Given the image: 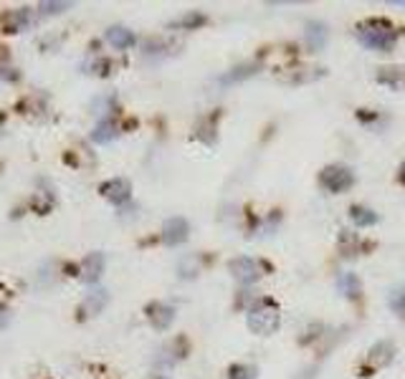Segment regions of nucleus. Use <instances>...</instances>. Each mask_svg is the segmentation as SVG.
Wrapping results in <instances>:
<instances>
[{
    "mask_svg": "<svg viewBox=\"0 0 405 379\" xmlns=\"http://www.w3.org/2000/svg\"><path fill=\"white\" fill-rule=\"evenodd\" d=\"M355 36L365 49L387 54V51H393L395 41H398V30H395L393 23H387V20L382 18H370V20H363V23H357Z\"/></svg>",
    "mask_w": 405,
    "mask_h": 379,
    "instance_id": "obj_1",
    "label": "nucleus"
},
{
    "mask_svg": "<svg viewBox=\"0 0 405 379\" xmlns=\"http://www.w3.org/2000/svg\"><path fill=\"white\" fill-rule=\"evenodd\" d=\"M246 324L248 329L254 331V334H259V337H271L274 331L278 329V324H281L278 306L271 299H261L259 303H254V306L248 308Z\"/></svg>",
    "mask_w": 405,
    "mask_h": 379,
    "instance_id": "obj_2",
    "label": "nucleus"
},
{
    "mask_svg": "<svg viewBox=\"0 0 405 379\" xmlns=\"http://www.w3.org/2000/svg\"><path fill=\"white\" fill-rule=\"evenodd\" d=\"M319 185L324 187L327 193H345L355 185V175L352 169L345 167V164H329L319 172Z\"/></svg>",
    "mask_w": 405,
    "mask_h": 379,
    "instance_id": "obj_3",
    "label": "nucleus"
},
{
    "mask_svg": "<svg viewBox=\"0 0 405 379\" xmlns=\"http://www.w3.org/2000/svg\"><path fill=\"white\" fill-rule=\"evenodd\" d=\"M264 268H266V265L261 263V260L246 258V255H241V258H233L228 263L230 276L236 278L238 283H243V286H251V283L259 281V278L264 276Z\"/></svg>",
    "mask_w": 405,
    "mask_h": 379,
    "instance_id": "obj_4",
    "label": "nucleus"
},
{
    "mask_svg": "<svg viewBox=\"0 0 405 379\" xmlns=\"http://www.w3.org/2000/svg\"><path fill=\"white\" fill-rule=\"evenodd\" d=\"M324 73H327L324 68H317V66H291V68H284V71H278L276 78L289 86H299V84H312V81L322 78Z\"/></svg>",
    "mask_w": 405,
    "mask_h": 379,
    "instance_id": "obj_5",
    "label": "nucleus"
},
{
    "mask_svg": "<svg viewBox=\"0 0 405 379\" xmlns=\"http://www.w3.org/2000/svg\"><path fill=\"white\" fill-rule=\"evenodd\" d=\"M99 193L112 205H124L132 198V185H129V180H124V177H115V180L104 182V185L99 187Z\"/></svg>",
    "mask_w": 405,
    "mask_h": 379,
    "instance_id": "obj_6",
    "label": "nucleus"
},
{
    "mask_svg": "<svg viewBox=\"0 0 405 379\" xmlns=\"http://www.w3.org/2000/svg\"><path fill=\"white\" fill-rule=\"evenodd\" d=\"M188 235H190V225L185 217H170L168 223L163 225L165 246H180V243L188 241Z\"/></svg>",
    "mask_w": 405,
    "mask_h": 379,
    "instance_id": "obj_7",
    "label": "nucleus"
},
{
    "mask_svg": "<svg viewBox=\"0 0 405 379\" xmlns=\"http://www.w3.org/2000/svg\"><path fill=\"white\" fill-rule=\"evenodd\" d=\"M145 313H147V319H150V324L158 331L170 329V324H172V319H175V308L170 306V303H163V301L150 303V306L145 308Z\"/></svg>",
    "mask_w": 405,
    "mask_h": 379,
    "instance_id": "obj_8",
    "label": "nucleus"
},
{
    "mask_svg": "<svg viewBox=\"0 0 405 379\" xmlns=\"http://www.w3.org/2000/svg\"><path fill=\"white\" fill-rule=\"evenodd\" d=\"M395 359V347L393 342H387V339H382V342H377L372 349L368 351V361L372 364V367H387L390 361Z\"/></svg>",
    "mask_w": 405,
    "mask_h": 379,
    "instance_id": "obj_9",
    "label": "nucleus"
},
{
    "mask_svg": "<svg viewBox=\"0 0 405 379\" xmlns=\"http://www.w3.org/2000/svg\"><path fill=\"white\" fill-rule=\"evenodd\" d=\"M327 25L319 23V20H309L307 30H304V41H307L309 51H322L327 46Z\"/></svg>",
    "mask_w": 405,
    "mask_h": 379,
    "instance_id": "obj_10",
    "label": "nucleus"
},
{
    "mask_svg": "<svg viewBox=\"0 0 405 379\" xmlns=\"http://www.w3.org/2000/svg\"><path fill=\"white\" fill-rule=\"evenodd\" d=\"M107 43L109 46H115V49H119V51H127V49H132L134 46V33L129 28H122V25H112V28L107 30Z\"/></svg>",
    "mask_w": 405,
    "mask_h": 379,
    "instance_id": "obj_11",
    "label": "nucleus"
},
{
    "mask_svg": "<svg viewBox=\"0 0 405 379\" xmlns=\"http://www.w3.org/2000/svg\"><path fill=\"white\" fill-rule=\"evenodd\" d=\"M102 273H104V255L102 253H89L84 265H81V278L86 283H97L102 278Z\"/></svg>",
    "mask_w": 405,
    "mask_h": 379,
    "instance_id": "obj_12",
    "label": "nucleus"
},
{
    "mask_svg": "<svg viewBox=\"0 0 405 379\" xmlns=\"http://www.w3.org/2000/svg\"><path fill=\"white\" fill-rule=\"evenodd\" d=\"M337 289L342 291L345 299L355 301V299H360V294H363V283H360V278H357L355 273H339Z\"/></svg>",
    "mask_w": 405,
    "mask_h": 379,
    "instance_id": "obj_13",
    "label": "nucleus"
},
{
    "mask_svg": "<svg viewBox=\"0 0 405 379\" xmlns=\"http://www.w3.org/2000/svg\"><path fill=\"white\" fill-rule=\"evenodd\" d=\"M377 81L390 89H403L405 86V68H395V66H385V68H377Z\"/></svg>",
    "mask_w": 405,
    "mask_h": 379,
    "instance_id": "obj_14",
    "label": "nucleus"
},
{
    "mask_svg": "<svg viewBox=\"0 0 405 379\" xmlns=\"http://www.w3.org/2000/svg\"><path fill=\"white\" fill-rule=\"evenodd\" d=\"M350 220L357 225V228H370V225L377 223V212L368 210V207H360V205H355V207H350Z\"/></svg>",
    "mask_w": 405,
    "mask_h": 379,
    "instance_id": "obj_15",
    "label": "nucleus"
},
{
    "mask_svg": "<svg viewBox=\"0 0 405 379\" xmlns=\"http://www.w3.org/2000/svg\"><path fill=\"white\" fill-rule=\"evenodd\" d=\"M256 71H259L256 64H243V66H236L233 71H228L225 76H221V84H238V81H243V78L254 76Z\"/></svg>",
    "mask_w": 405,
    "mask_h": 379,
    "instance_id": "obj_16",
    "label": "nucleus"
},
{
    "mask_svg": "<svg viewBox=\"0 0 405 379\" xmlns=\"http://www.w3.org/2000/svg\"><path fill=\"white\" fill-rule=\"evenodd\" d=\"M117 126H115V121H102V124L94 129V134H91V139L94 142H99V145H104V142H112V139L117 137Z\"/></svg>",
    "mask_w": 405,
    "mask_h": 379,
    "instance_id": "obj_17",
    "label": "nucleus"
},
{
    "mask_svg": "<svg viewBox=\"0 0 405 379\" xmlns=\"http://www.w3.org/2000/svg\"><path fill=\"white\" fill-rule=\"evenodd\" d=\"M203 23H206V16H203V13H188V16H182L180 20H175V23H172V28L193 30V28H198V25H203Z\"/></svg>",
    "mask_w": 405,
    "mask_h": 379,
    "instance_id": "obj_18",
    "label": "nucleus"
},
{
    "mask_svg": "<svg viewBox=\"0 0 405 379\" xmlns=\"http://www.w3.org/2000/svg\"><path fill=\"white\" fill-rule=\"evenodd\" d=\"M390 308H393L398 316H405V286H395L390 291Z\"/></svg>",
    "mask_w": 405,
    "mask_h": 379,
    "instance_id": "obj_19",
    "label": "nucleus"
},
{
    "mask_svg": "<svg viewBox=\"0 0 405 379\" xmlns=\"http://www.w3.org/2000/svg\"><path fill=\"white\" fill-rule=\"evenodd\" d=\"M228 379H256V367H251V364H233L228 369Z\"/></svg>",
    "mask_w": 405,
    "mask_h": 379,
    "instance_id": "obj_20",
    "label": "nucleus"
},
{
    "mask_svg": "<svg viewBox=\"0 0 405 379\" xmlns=\"http://www.w3.org/2000/svg\"><path fill=\"white\" fill-rule=\"evenodd\" d=\"M104 303H107V291H94V294L89 296V308L94 313H97L99 308L104 306Z\"/></svg>",
    "mask_w": 405,
    "mask_h": 379,
    "instance_id": "obj_21",
    "label": "nucleus"
},
{
    "mask_svg": "<svg viewBox=\"0 0 405 379\" xmlns=\"http://www.w3.org/2000/svg\"><path fill=\"white\" fill-rule=\"evenodd\" d=\"M66 8H69V3H43L41 11H43V13H49V16H56V13L66 11Z\"/></svg>",
    "mask_w": 405,
    "mask_h": 379,
    "instance_id": "obj_22",
    "label": "nucleus"
},
{
    "mask_svg": "<svg viewBox=\"0 0 405 379\" xmlns=\"http://www.w3.org/2000/svg\"><path fill=\"white\" fill-rule=\"evenodd\" d=\"M8 321H11V316H8V313H0V329H3V326H6Z\"/></svg>",
    "mask_w": 405,
    "mask_h": 379,
    "instance_id": "obj_23",
    "label": "nucleus"
},
{
    "mask_svg": "<svg viewBox=\"0 0 405 379\" xmlns=\"http://www.w3.org/2000/svg\"><path fill=\"white\" fill-rule=\"evenodd\" d=\"M400 177H403V182H405V160H403V164H400Z\"/></svg>",
    "mask_w": 405,
    "mask_h": 379,
    "instance_id": "obj_24",
    "label": "nucleus"
},
{
    "mask_svg": "<svg viewBox=\"0 0 405 379\" xmlns=\"http://www.w3.org/2000/svg\"><path fill=\"white\" fill-rule=\"evenodd\" d=\"M158 379H165V377H158Z\"/></svg>",
    "mask_w": 405,
    "mask_h": 379,
    "instance_id": "obj_25",
    "label": "nucleus"
}]
</instances>
